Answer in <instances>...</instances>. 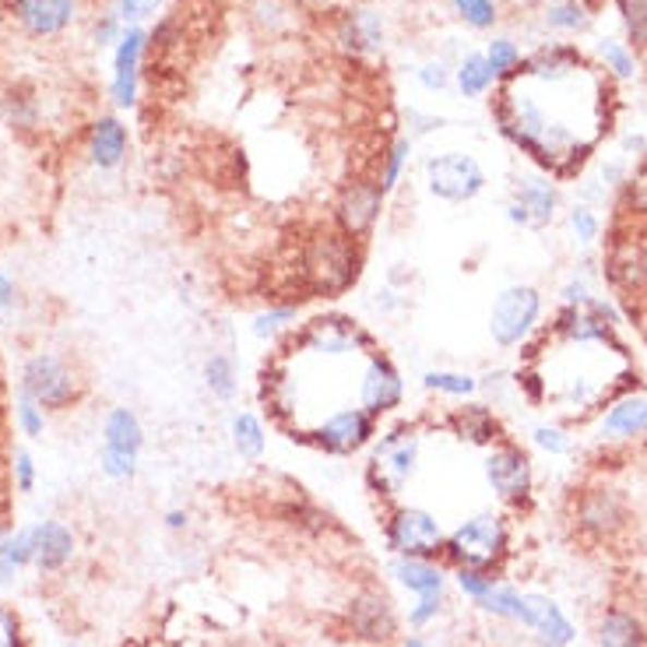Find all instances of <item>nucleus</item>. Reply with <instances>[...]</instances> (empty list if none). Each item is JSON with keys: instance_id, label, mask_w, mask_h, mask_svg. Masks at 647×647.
<instances>
[{"instance_id": "nucleus-1", "label": "nucleus", "mask_w": 647, "mask_h": 647, "mask_svg": "<svg viewBox=\"0 0 647 647\" xmlns=\"http://www.w3.org/2000/svg\"><path fill=\"white\" fill-rule=\"evenodd\" d=\"M367 243L349 240L342 229H317L299 250V281L310 299H338L362 278Z\"/></svg>"}, {"instance_id": "nucleus-2", "label": "nucleus", "mask_w": 647, "mask_h": 647, "mask_svg": "<svg viewBox=\"0 0 647 647\" xmlns=\"http://www.w3.org/2000/svg\"><path fill=\"white\" fill-rule=\"evenodd\" d=\"M511 556V525L503 514H476L457 525L444 542V560L454 571H486L496 574Z\"/></svg>"}, {"instance_id": "nucleus-3", "label": "nucleus", "mask_w": 647, "mask_h": 647, "mask_svg": "<svg viewBox=\"0 0 647 647\" xmlns=\"http://www.w3.org/2000/svg\"><path fill=\"white\" fill-rule=\"evenodd\" d=\"M419 454H422V440L416 426H394V430L381 433V440H373V454L367 462V489L381 500H398L402 489L416 479L419 471Z\"/></svg>"}, {"instance_id": "nucleus-4", "label": "nucleus", "mask_w": 647, "mask_h": 647, "mask_svg": "<svg viewBox=\"0 0 647 647\" xmlns=\"http://www.w3.org/2000/svg\"><path fill=\"white\" fill-rule=\"evenodd\" d=\"M296 352L327 356V359L370 356L376 352V338L359 321L345 317V313H324V317L296 324L289 335H281V356H296Z\"/></svg>"}, {"instance_id": "nucleus-5", "label": "nucleus", "mask_w": 647, "mask_h": 647, "mask_svg": "<svg viewBox=\"0 0 647 647\" xmlns=\"http://www.w3.org/2000/svg\"><path fill=\"white\" fill-rule=\"evenodd\" d=\"M634 525L626 496L615 486H584L571 496V528L591 546H612Z\"/></svg>"}, {"instance_id": "nucleus-6", "label": "nucleus", "mask_w": 647, "mask_h": 647, "mask_svg": "<svg viewBox=\"0 0 647 647\" xmlns=\"http://www.w3.org/2000/svg\"><path fill=\"white\" fill-rule=\"evenodd\" d=\"M384 542L394 556H408V560H440L444 556V525L436 520L426 507H408L398 503L387 520H384Z\"/></svg>"}, {"instance_id": "nucleus-7", "label": "nucleus", "mask_w": 647, "mask_h": 647, "mask_svg": "<svg viewBox=\"0 0 647 647\" xmlns=\"http://www.w3.org/2000/svg\"><path fill=\"white\" fill-rule=\"evenodd\" d=\"M303 440V444L317 447L331 457H352L359 451H367L376 436H381V419H373L367 408L349 405L331 412L324 422H317L307 433H292V440Z\"/></svg>"}, {"instance_id": "nucleus-8", "label": "nucleus", "mask_w": 647, "mask_h": 647, "mask_svg": "<svg viewBox=\"0 0 647 647\" xmlns=\"http://www.w3.org/2000/svg\"><path fill=\"white\" fill-rule=\"evenodd\" d=\"M486 169L468 152H444L426 159V191L444 204H468L486 191Z\"/></svg>"}, {"instance_id": "nucleus-9", "label": "nucleus", "mask_w": 647, "mask_h": 647, "mask_svg": "<svg viewBox=\"0 0 647 647\" xmlns=\"http://www.w3.org/2000/svg\"><path fill=\"white\" fill-rule=\"evenodd\" d=\"M542 317V292L535 286H511L496 296L489 310V335L500 349H517L520 342L531 338Z\"/></svg>"}, {"instance_id": "nucleus-10", "label": "nucleus", "mask_w": 647, "mask_h": 647, "mask_svg": "<svg viewBox=\"0 0 647 647\" xmlns=\"http://www.w3.org/2000/svg\"><path fill=\"white\" fill-rule=\"evenodd\" d=\"M486 482L496 493V500L507 503V507H520V503H528L531 489H535V468H531L528 451L503 436L500 444L489 447Z\"/></svg>"}, {"instance_id": "nucleus-11", "label": "nucleus", "mask_w": 647, "mask_h": 647, "mask_svg": "<svg viewBox=\"0 0 647 647\" xmlns=\"http://www.w3.org/2000/svg\"><path fill=\"white\" fill-rule=\"evenodd\" d=\"M384 204L387 194L381 191V183L370 177H352L335 201V229H342L356 243H367L376 223H381Z\"/></svg>"}, {"instance_id": "nucleus-12", "label": "nucleus", "mask_w": 647, "mask_h": 647, "mask_svg": "<svg viewBox=\"0 0 647 647\" xmlns=\"http://www.w3.org/2000/svg\"><path fill=\"white\" fill-rule=\"evenodd\" d=\"M345 630L359 644L387 647L398 640V612L381 588H359L345 606Z\"/></svg>"}, {"instance_id": "nucleus-13", "label": "nucleus", "mask_w": 647, "mask_h": 647, "mask_svg": "<svg viewBox=\"0 0 647 647\" xmlns=\"http://www.w3.org/2000/svg\"><path fill=\"white\" fill-rule=\"evenodd\" d=\"M22 394H28L39 408L60 412L77 398V376L68 367V359L53 352H36L22 370Z\"/></svg>"}, {"instance_id": "nucleus-14", "label": "nucleus", "mask_w": 647, "mask_h": 647, "mask_svg": "<svg viewBox=\"0 0 647 647\" xmlns=\"http://www.w3.org/2000/svg\"><path fill=\"white\" fill-rule=\"evenodd\" d=\"M405 405V376L387 352H370L359 376V408H367L373 419L394 416Z\"/></svg>"}, {"instance_id": "nucleus-15", "label": "nucleus", "mask_w": 647, "mask_h": 647, "mask_svg": "<svg viewBox=\"0 0 647 647\" xmlns=\"http://www.w3.org/2000/svg\"><path fill=\"white\" fill-rule=\"evenodd\" d=\"M560 208V191L549 177L517 180L514 197L507 204V218L520 229H546Z\"/></svg>"}, {"instance_id": "nucleus-16", "label": "nucleus", "mask_w": 647, "mask_h": 647, "mask_svg": "<svg viewBox=\"0 0 647 647\" xmlns=\"http://www.w3.org/2000/svg\"><path fill=\"white\" fill-rule=\"evenodd\" d=\"M444 426L457 440H465V444H471V447H493L507 436L500 416L482 402H462L457 408H451V412L444 416Z\"/></svg>"}, {"instance_id": "nucleus-17", "label": "nucleus", "mask_w": 647, "mask_h": 647, "mask_svg": "<svg viewBox=\"0 0 647 647\" xmlns=\"http://www.w3.org/2000/svg\"><path fill=\"white\" fill-rule=\"evenodd\" d=\"M520 623L535 630L542 640V647H566L574 640V623L566 620L563 609L546 595H525V606H520Z\"/></svg>"}, {"instance_id": "nucleus-18", "label": "nucleus", "mask_w": 647, "mask_h": 647, "mask_svg": "<svg viewBox=\"0 0 647 647\" xmlns=\"http://www.w3.org/2000/svg\"><path fill=\"white\" fill-rule=\"evenodd\" d=\"M14 19L33 36H57L74 19V0H14Z\"/></svg>"}, {"instance_id": "nucleus-19", "label": "nucleus", "mask_w": 647, "mask_h": 647, "mask_svg": "<svg viewBox=\"0 0 647 647\" xmlns=\"http://www.w3.org/2000/svg\"><path fill=\"white\" fill-rule=\"evenodd\" d=\"M338 43L356 57L376 53L384 46V19L370 8L345 11L338 22Z\"/></svg>"}, {"instance_id": "nucleus-20", "label": "nucleus", "mask_w": 647, "mask_h": 647, "mask_svg": "<svg viewBox=\"0 0 647 647\" xmlns=\"http://www.w3.org/2000/svg\"><path fill=\"white\" fill-rule=\"evenodd\" d=\"M141 53H145V33H141V28H131V33L120 39V50H117V71H113V103L117 106H134Z\"/></svg>"}, {"instance_id": "nucleus-21", "label": "nucleus", "mask_w": 647, "mask_h": 647, "mask_svg": "<svg viewBox=\"0 0 647 647\" xmlns=\"http://www.w3.org/2000/svg\"><path fill=\"white\" fill-rule=\"evenodd\" d=\"M128 155V128L117 117H99L88 131V159L99 169H117Z\"/></svg>"}, {"instance_id": "nucleus-22", "label": "nucleus", "mask_w": 647, "mask_h": 647, "mask_svg": "<svg viewBox=\"0 0 647 647\" xmlns=\"http://www.w3.org/2000/svg\"><path fill=\"white\" fill-rule=\"evenodd\" d=\"M598 647H647V630L630 609H606L598 620Z\"/></svg>"}, {"instance_id": "nucleus-23", "label": "nucleus", "mask_w": 647, "mask_h": 647, "mask_svg": "<svg viewBox=\"0 0 647 647\" xmlns=\"http://www.w3.org/2000/svg\"><path fill=\"white\" fill-rule=\"evenodd\" d=\"M391 577L408 588L412 595H444V571L436 566V560H408L398 556L391 563Z\"/></svg>"}, {"instance_id": "nucleus-24", "label": "nucleus", "mask_w": 647, "mask_h": 647, "mask_svg": "<svg viewBox=\"0 0 647 647\" xmlns=\"http://www.w3.org/2000/svg\"><path fill=\"white\" fill-rule=\"evenodd\" d=\"M33 539H36V560L33 563L39 566V571H60L74 552V535L64 525H57V520H46V525L33 528Z\"/></svg>"}, {"instance_id": "nucleus-25", "label": "nucleus", "mask_w": 647, "mask_h": 647, "mask_svg": "<svg viewBox=\"0 0 647 647\" xmlns=\"http://www.w3.org/2000/svg\"><path fill=\"white\" fill-rule=\"evenodd\" d=\"M602 433L606 436H644L647 433V398L637 394H623L609 405L602 416Z\"/></svg>"}, {"instance_id": "nucleus-26", "label": "nucleus", "mask_w": 647, "mask_h": 647, "mask_svg": "<svg viewBox=\"0 0 647 647\" xmlns=\"http://www.w3.org/2000/svg\"><path fill=\"white\" fill-rule=\"evenodd\" d=\"M141 444H145V430H141L137 416L131 412V408H113V412L106 416V426H103V447L137 457Z\"/></svg>"}, {"instance_id": "nucleus-27", "label": "nucleus", "mask_w": 647, "mask_h": 647, "mask_svg": "<svg viewBox=\"0 0 647 647\" xmlns=\"http://www.w3.org/2000/svg\"><path fill=\"white\" fill-rule=\"evenodd\" d=\"M278 520H286L289 528L303 531V535H324L335 528V517H331L324 507H317L313 500L299 496V500H286L278 507Z\"/></svg>"}, {"instance_id": "nucleus-28", "label": "nucleus", "mask_w": 647, "mask_h": 647, "mask_svg": "<svg viewBox=\"0 0 647 647\" xmlns=\"http://www.w3.org/2000/svg\"><path fill=\"white\" fill-rule=\"evenodd\" d=\"M229 436H232L236 454L247 457V462H261L267 451V430H264L261 416H254V412H236L229 422Z\"/></svg>"}, {"instance_id": "nucleus-29", "label": "nucleus", "mask_w": 647, "mask_h": 647, "mask_svg": "<svg viewBox=\"0 0 647 647\" xmlns=\"http://www.w3.org/2000/svg\"><path fill=\"white\" fill-rule=\"evenodd\" d=\"M204 387H208L212 398L232 402L236 391H240V381H236V362L223 352H212L208 362H204Z\"/></svg>"}, {"instance_id": "nucleus-30", "label": "nucleus", "mask_w": 647, "mask_h": 647, "mask_svg": "<svg viewBox=\"0 0 647 647\" xmlns=\"http://www.w3.org/2000/svg\"><path fill=\"white\" fill-rule=\"evenodd\" d=\"M422 387L433 391V394H444V398L468 402L471 394L479 391V381L471 373H457V370H426Z\"/></svg>"}, {"instance_id": "nucleus-31", "label": "nucleus", "mask_w": 647, "mask_h": 647, "mask_svg": "<svg viewBox=\"0 0 647 647\" xmlns=\"http://www.w3.org/2000/svg\"><path fill=\"white\" fill-rule=\"evenodd\" d=\"M493 82H496V74H493V68H489L486 53H471V57L462 60V68H457V88H462L465 99L486 96V92L493 88Z\"/></svg>"}, {"instance_id": "nucleus-32", "label": "nucleus", "mask_w": 647, "mask_h": 647, "mask_svg": "<svg viewBox=\"0 0 647 647\" xmlns=\"http://www.w3.org/2000/svg\"><path fill=\"white\" fill-rule=\"evenodd\" d=\"M408 155H412V137H394L391 148L381 155V172H376V183H381L384 194H394L402 183V172L408 166Z\"/></svg>"}, {"instance_id": "nucleus-33", "label": "nucleus", "mask_w": 647, "mask_h": 647, "mask_svg": "<svg viewBox=\"0 0 647 647\" xmlns=\"http://www.w3.org/2000/svg\"><path fill=\"white\" fill-rule=\"evenodd\" d=\"M296 321H299V303H272L257 313L250 331H254L257 338H278V335H289Z\"/></svg>"}, {"instance_id": "nucleus-34", "label": "nucleus", "mask_w": 647, "mask_h": 647, "mask_svg": "<svg viewBox=\"0 0 647 647\" xmlns=\"http://www.w3.org/2000/svg\"><path fill=\"white\" fill-rule=\"evenodd\" d=\"M479 606L486 612L500 615V620H517L520 623V606H525V595H520L517 588H507V584H496V588L489 591L486 598H479Z\"/></svg>"}, {"instance_id": "nucleus-35", "label": "nucleus", "mask_w": 647, "mask_h": 647, "mask_svg": "<svg viewBox=\"0 0 647 647\" xmlns=\"http://www.w3.org/2000/svg\"><path fill=\"white\" fill-rule=\"evenodd\" d=\"M457 19L471 28H493L496 25V4L493 0H451Z\"/></svg>"}, {"instance_id": "nucleus-36", "label": "nucleus", "mask_w": 647, "mask_h": 647, "mask_svg": "<svg viewBox=\"0 0 647 647\" xmlns=\"http://www.w3.org/2000/svg\"><path fill=\"white\" fill-rule=\"evenodd\" d=\"M546 22L552 28H563V33H577V28L588 25V14H584V8L574 4V0H563V4H552L546 11Z\"/></svg>"}, {"instance_id": "nucleus-37", "label": "nucleus", "mask_w": 647, "mask_h": 647, "mask_svg": "<svg viewBox=\"0 0 647 647\" xmlns=\"http://www.w3.org/2000/svg\"><path fill=\"white\" fill-rule=\"evenodd\" d=\"M486 60H489V68H493L496 77H507L520 64V53H517V46L511 39H493L486 50Z\"/></svg>"}, {"instance_id": "nucleus-38", "label": "nucleus", "mask_w": 647, "mask_h": 647, "mask_svg": "<svg viewBox=\"0 0 647 647\" xmlns=\"http://www.w3.org/2000/svg\"><path fill=\"white\" fill-rule=\"evenodd\" d=\"M454 577H457V588H462L468 598H476V602H479V598H486L500 584L496 574H486V571H457Z\"/></svg>"}, {"instance_id": "nucleus-39", "label": "nucleus", "mask_w": 647, "mask_h": 647, "mask_svg": "<svg viewBox=\"0 0 647 647\" xmlns=\"http://www.w3.org/2000/svg\"><path fill=\"white\" fill-rule=\"evenodd\" d=\"M99 465H103V471H106L109 479H131L134 471H137V457H134V454H123V451H109V447H103Z\"/></svg>"}, {"instance_id": "nucleus-40", "label": "nucleus", "mask_w": 647, "mask_h": 647, "mask_svg": "<svg viewBox=\"0 0 647 647\" xmlns=\"http://www.w3.org/2000/svg\"><path fill=\"white\" fill-rule=\"evenodd\" d=\"M620 11H623L630 36L637 43H647V0H620Z\"/></svg>"}, {"instance_id": "nucleus-41", "label": "nucleus", "mask_w": 647, "mask_h": 647, "mask_svg": "<svg viewBox=\"0 0 647 647\" xmlns=\"http://www.w3.org/2000/svg\"><path fill=\"white\" fill-rule=\"evenodd\" d=\"M19 426H22V433L25 436H43V430H46V419H43V408L28 398V394H19Z\"/></svg>"}, {"instance_id": "nucleus-42", "label": "nucleus", "mask_w": 647, "mask_h": 647, "mask_svg": "<svg viewBox=\"0 0 647 647\" xmlns=\"http://www.w3.org/2000/svg\"><path fill=\"white\" fill-rule=\"evenodd\" d=\"M440 609H444V595H419V606L408 612V626L412 630H422V626H430Z\"/></svg>"}, {"instance_id": "nucleus-43", "label": "nucleus", "mask_w": 647, "mask_h": 647, "mask_svg": "<svg viewBox=\"0 0 647 647\" xmlns=\"http://www.w3.org/2000/svg\"><path fill=\"white\" fill-rule=\"evenodd\" d=\"M571 229H574V236H577L580 243H595L602 223H598V215L591 208H584V204H580V208L571 212Z\"/></svg>"}, {"instance_id": "nucleus-44", "label": "nucleus", "mask_w": 647, "mask_h": 647, "mask_svg": "<svg viewBox=\"0 0 647 647\" xmlns=\"http://www.w3.org/2000/svg\"><path fill=\"white\" fill-rule=\"evenodd\" d=\"M416 77H419V85L426 92H444L447 82H451V71H447V64H440V60H430V64H422L416 71Z\"/></svg>"}, {"instance_id": "nucleus-45", "label": "nucleus", "mask_w": 647, "mask_h": 647, "mask_svg": "<svg viewBox=\"0 0 647 647\" xmlns=\"http://www.w3.org/2000/svg\"><path fill=\"white\" fill-rule=\"evenodd\" d=\"M535 444H539L542 451H549V454H566L571 451V436H566L563 430H556V426H539V430H535Z\"/></svg>"}, {"instance_id": "nucleus-46", "label": "nucleus", "mask_w": 647, "mask_h": 647, "mask_svg": "<svg viewBox=\"0 0 647 647\" xmlns=\"http://www.w3.org/2000/svg\"><path fill=\"white\" fill-rule=\"evenodd\" d=\"M602 60L609 64V71H612V74H620V77H630V74H634V57H630L620 43H606V46H602Z\"/></svg>"}, {"instance_id": "nucleus-47", "label": "nucleus", "mask_w": 647, "mask_h": 647, "mask_svg": "<svg viewBox=\"0 0 647 647\" xmlns=\"http://www.w3.org/2000/svg\"><path fill=\"white\" fill-rule=\"evenodd\" d=\"M14 479H19L22 493H33L36 468H33V457H28V451H14Z\"/></svg>"}, {"instance_id": "nucleus-48", "label": "nucleus", "mask_w": 647, "mask_h": 647, "mask_svg": "<svg viewBox=\"0 0 647 647\" xmlns=\"http://www.w3.org/2000/svg\"><path fill=\"white\" fill-rule=\"evenodd\" d=\"M155 8H159V0H123V19L141 22V19H148V14H155Z\"/></svg>"}, {"instance_id": "nucleus-49", "label": "nucleus", "mask_w": 647, "mask_h": 647, "mask_svg": "<svg viewBox=\"0 0 647 647\" xmlns=\"http://www.w3.org/2000/svg\"><path fill=\"white\" fill-rule=\"evenodd\" d=\"M405 307V296L398 292V289H381V292H376V310H381V313H394V310H402Z\"/></svg>"}, {"instance_id": "nucleus-50", "label": "nucleus", "mask_w": 647, "mask_h": 647, "mask_svg": "<svg viewBox=\"0 0 647 647\" xmlns=\"http://www.w3.org/2000/svg\"><path fill=\"white\" fill-rule=\"evenodd\" d=\"M14 637H19V626H14L11 612L0 609V647H14Z\"/></svg>"}, {"instance_id": "nucleus-51", "label": "nucleus", "mask_w": 647, "mask_h": 647, "mask_svg": "<svg viewBox=\"0 0 647 647\" xmlns=\"http://www.w3.org/2000/svg\"><path fill=\"white\" fill-rule=\"evenodd\" d=\"M14 299H19V289H14V281L0 272V307H14Z\"/></svg>"}, {"instance_id": "nucleus-52", "label": "nucleus", "mask_w": 647, "mask_h": 647, "mask_svg": "<svg viewBox=\"0 0 647 647\" xmlns=\"http://www.w3.org/2000/svg\"><path fill=\"white\" fill-rule=\"evenodd\" d=\"M187 520H191V517H187V511H169V514H166V525H169L172 531L187 528Z\"/></svg>"}, {"instance_id": "nucleus-53", "label": "nucleus", "mask_w": 647, "mask_h": 647, "mask_svg": "<svg viewBox=\"0 0 647 647\" xmlns=\"http://www.w3.org/2000/svg\"><path fill=\"white\" fill-rule=\"evenodd\" d=\"M8 539H11V525H8V517L0 514V552H4V546H8Z\"/></svg>"}, {"instance_id": "nucleus-54", "label": "nucleus", "mask_w": 647, "mask_h": 647, "mask_svg": "<svg viewBox=\"0 0 647 647\" xmlns=\"http://www.w3.org/2000/svg\"><path fill=\"white\" fill-rule=\"evenodd\" d=\"M402 647H430V644H426V640H422L419 634H408V637L402 640Z\"/></svg>"}, {"instance_id": "nucleus-55", "label": "nucleus", "mask_w": 647, "mask_h": 647, "mask_svg": "<svg viewBox=\"0 0 647 647\" xmlns=\"http://www.w3.org/2000/svg\"><path fill=\"white\" fill-rule=\"evenodd\" d=\"M644 451H647V433H644Z\"/></svg>"}]
</instances>
